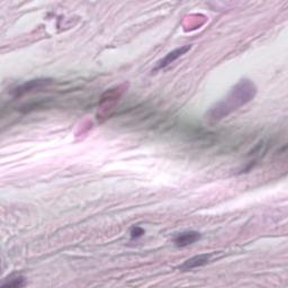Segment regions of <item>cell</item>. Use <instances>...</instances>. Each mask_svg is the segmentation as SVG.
<instances>
[{"instance_id":"obj_1","label":"cell","mask_w":288,"mask_h":288,"mask_svg":"<svg viewBox=\"0 0 288 288\" xmlns=\"http://www.w3.org/2000/svg\"><path fill=\"white\" fill-rule=\"evenodd\" d=\"M256 92V87L250 80H241L233 88L227 100L221 101L215 107L212 108L210 112L211 118L218 121V119L228 116L233 110L249 103L255 97Z\"/></svg>"},{"instance_id":"obj_2","label":"cell","mask_w":288,"mask_h":288,"mask_svg":"<svg viewBox=\"0 0 288 288\" xmlns=\"http://www.w3.org/2000/svg\"><path fill=\"white\" fill-rule=\"evenodd\" d=\"M181 133H183V136L187 141L192 142V143H195V144H199V145L203 144L204 147L214 144L216 141V137H218V134H216V133L207 131L201 125L184 126Z\"/></svg>"},{"instance_id":"obj_3","label":"cell","mask_w":288,"mask_h":288,"mask_svg":"<svg viewBox=\"0 0 288 288\" xmlns=\"http://www.w3.org/2000/svg\"><path fill=\"white\" fill-rule=\"evenodd\" d=\"M50 83H51L50 79H37V80H30L15 88V89L12 90V95H14L15 97H20L25 95L26 92H29L34 89H38V88L47 86V85H50Z\"/></svg>"},{"instance_id":"obj_4","label":"cell","mask_w":288,"mask_h":288,"mask_svg":"<svg viewBox=\"0 0 288 288\" xmlns=\"http://www.w3.org/2000/svg\"><path fill=\"white\" fill-rule=\"evenodd\" d=\"M190 47H192L190 45H185V46H181L179 48H176V50H174L170 53H168V54L163 57L161 61H159V63L157 64V68L154 70H160V69L166 68V66L172 63V62H175L177 59H178V57H180L181 55H184L185 53H187L190 50Z\"/></svg>"},{"instance_id":"obj_5","label":"cell","mask_w":288,"mask_h":288,"mask_svg":"<svg viewBox=\"0 0 288 288\" xmlns=\"http://www.w3.org/2000/svg\"><path fill=\"white\" fill-rule=\"evenodd\" d=\"M211 259V255H199V256H195L193 258L188 259L187 261L180 266L179 269L181 272H188V270H192L194 268H198L202 267V266H205L208 264V261Z\"/></svg>"},{"instance_id":"obj_6","label":"cell","mask_w":288,"mask_h":288,"mask_svg":"<svg viewBox=\"0 0 288 288\" xmlns=\"http://www.w3.org/2000/svg\"><path fill=\"white\" fill-rule=\"evenodd\" d=\"M201 239V234L198 232L195 231H190V232H184L180 233L175 239V243L177 247H187L189 245H193L196 241H198Z\"/></svg>"},{"instance_id":"obj_7","label":"cell","mask_w":288,"mask_h":288,"mask_svg":"<svg viewBox=\"0 0 288 288\" xmlns=\"http://www.w3.org/2000/svg\"><path fill=\"white\" fill-rule=\"evenodd\" d=\"M51 106V101L50 100H37V101H32V103L26 104L25 106L20 108V112L23 113H30L34 112V110H38V109H43V108H47Z\"/></svg>"},{"instance_id":"obj_8","label":"cell","mask_w":288,"mask_h":288,"mask_svg":"<svg viewBox=\"0 0 288 288\" xmlns=\"http://www.w3.org/2000/svg\"><path fill=\"white\" fill-rule=\"evenodd\" d=\"M25 285V278L21 276H16V277H10L8 278V281L6 283L2 284V287H23Z\"/></svg>"},{"instance_id":"obj_9","label":"cell","mask_w":288,"mask_h":288,"mask_svg":"<svg viewBox=\"0 0 288 288\" xmlns=\"http://www.w3.org/2000/svg\"><path fill=\"white\" fill-rule=\"evenodd\" d=\"M142 234H144V231L140 228H135L132 230V237L133 238H137V237H141Z\"/></svg>"}]
</instances>
